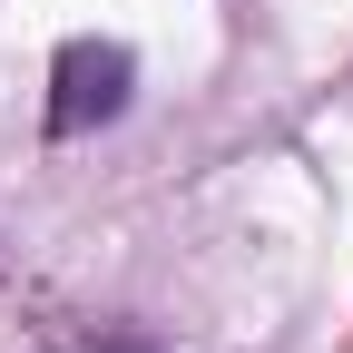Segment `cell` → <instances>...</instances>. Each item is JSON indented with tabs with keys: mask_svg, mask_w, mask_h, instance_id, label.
<instances>
[{
	"mask_svg": "<svg viewBox=\"0 0 353 353\" xmlns=\"http://www.w3.org/2000/svg\"><path fill=\"white\" fill-rule=\"evenodd\" d=\"M128 79H138V59H128L118 39H69L59 69H50V138L108 128V118L128 108Z\"/></svg>",
	"mask_w": 353,
	"mask_h": 353,
	"instance_id": "6da1fadb",
	"label": "cell"
}]
</instances>
